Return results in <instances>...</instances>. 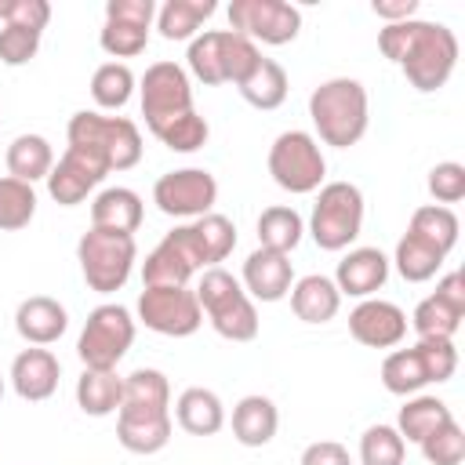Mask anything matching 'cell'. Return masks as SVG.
<instances>
[{
	"instance_id": "1",
	"label": "cell",
	"mask_w": 465,
	"mask_h": 465,
	"mask_svg": "<svg viewBox=\"0 0 465 465\" xmlns=\"http://www.w3.org/2000/svg\"><path fill=\"white\" fill-rule=\"evenodd\" d=\"M378 47L389 62L403 69L407 84L421 94L440 91L458 65V36L443 22H425V18L392 22L378 33Z\"/></svg>"
},
{
	"instance_id": "2",
	"label": "cell",
	"mask_w": 465,
	"mask_h": 465,
	"mask_svg": "<svg viewBox=\"0 0 465 465\" xmlns=\"http://www.w3.org/2000/svg\"><path fill=\"white\" fill-rule=\"evenodd\" d=\"M309 120L323 145L349 149L367 134L371 124V102L367 87L352 76H334L312 87L309 94Z\"/></svg>"
},
{
	"instance_id": "3",
	"label": "cell",
	"mask_w": 465,
	"mask_h": 465,
	"mask_svg": "<svg viewBox=\"0 0 465 465\" xmlns=\"http://www.w3.org/2000/svg\"><path fill=\"white\" fill-rule=\"evenodd\" d=\"M65 138L73 149L98 156L109 171H131L142 160V131L127 116H102L94 109H80L69 116Z\"/></svg>"
},
{
	"instance_id": "4",
	"label": "cell",
	"mask_w": 465,
	"mask_h": 465,
	"mask_svg": "<svg viewBox=\"0 0 465 465\" xmlns=\"http://www.w3.org/2000/svg\"><path fill=\"white\" fill-rule=\"evenodd\" d=\"M458 371V349L454 341H443V338H432V341H421L411 345V349H396L381 360V385L392 392V396H418L425 385H440V381H450V374Z\"/></svg>"
},
{
	"instance_id": "5",
	"label": "cell",
	"mask_w": 465,
	"mask_h": 465,
	"mask_svg": "<svg viewBox=\"0 0 465 465\" xmlns=\"http://www.w3.org/2000/svg\"><path fill=\"white\" fill-rule=\"evenodd\" d=\"M262 58L258 44H251L247 36L232 33V29H203L189 40V73L200 84H240L254 62Z\"/></svg>"
},
{
	"instance_id": "6",
	"label": "cell",
	"mask_w": 465,
	"mask_h": 465,
	"mask_svg": "<svg viewBox=\"0 0 465 465\" xmlns=\"http://www.w3.org/2000/svg\"><path fill=\"white\" fill-rule=\"evenodd\" d=\"M196 302L207 312L211 327L225 341H254L258 338V309L247 298V291L240 287V280L232 272H225L222 265L203 269L200 287H196Z\"/></svg>"
},
{
	"instance_id": "7",
	"label": "cell",
	"mask_w": 465,
	"mask_h": 465,
	"mask_svg": "<svg viewBox=\"0 0 465 465\" xmlns=\"http://www.w3.org/2000/svg\"><path fill=\"white\" fill-rule=\"evenodd\" d=\"M76 262L91 291L113 294L131 280V269L138 262V243L131 232H113V229H87L76 243Z\"/></svg>"
},
{
	"instance_id": "8",
	"label": "cell",
	"mask_w": 465,
	"mask_h": 465,
	"mask_svg": "<svg viewBox=\"0 0 465 465\" xmlns=\"http://www.w3.org/2000/svg\"><path fill=\"white\" fill-rule=\"evenodd\" d=\"M363 229V193L352 182H323L309 214V236L320 251H345Z\"/></svg>"
},
{
	"instance_id": "9",
	"label": "cell",
	"mask_w": 465,
	"mask_h": 465,
	"mask_svg": "<svg viewBox=\"0 0 465 465\" xmlns=\"http://www.w3.org/2000/svg\"><path fill=\"white\" fill-rule=\"evenodd\" d=\"M269 174L283 193H316L327 178V160L309 131H283L269 145Z\"/></svg>"
},
{
	"instance_id": "10",
	"label": "cell",
	"mask_w": 465,
	"mask_h": 465,
	"mask_svg": "<svg viewBox=\"0 0 465 465\" xmlns=\"http://www.w3.org/2000/svg\"><path fill=\"white\" fill-rule=\"evenodd\" d=\"M131 341H134L131 309H124L116 302H105V305L87 312V323L76 338V356L84 360V367L116 371V363L127 356Z\"/></svg>"
},
{
	"instance_id": "11",
	"label": "cell",
	"mask_w": 465,
	"mask_h": 465,
	"mask_svg": "<svg viewBox=\"0 0 465 465\" xmlns=\"http://www.w3.org/2000/svg\"><path fill=\"white\" fill-rule=\"evenodd\" d=\"M142 94V116L153 134H160L171 120L185 116L193 109V87L189 73L178 62H153L138 84Z\"/></svg>"
},
{
	"instance_id": "12",
	"label": "cell",
	"mask_w": 465,
	"mask_h": 465,
	"mask_svg": "<svg viewBox=\"0 0 465 465\" xmlns=\"http://www.w3.org/2000/svg\"><path fill=\"white\" fill-rule=\"evenodd\" d=\"M229 29L247 36L251 44H291L302 29V11L287 0H232L229 4Z\"/></svg>"
},
{
	"instance_id": "13",
	"label": "cell",
	"mask_w": 465,
	"mask_h": 465,
	"mask_svg": "<svg viewBox=\"0 0 465 465\" xmlns=\"http://www.w3.org/2000/svg\"><path fill=\"white\" fill-rule=\"evenodd\" d=\"M138 320L167 338H189L203 323L196 291L189 287H145L138 294Z\"/></svg>"
},
{
	"instance_id": "14",
	"label": "cell",
	"mask_w": 465,
	"mask_h": 465,
	"mask_svg": "<svg viewBox=\"0 0 465 465\" xmlns=\"http://www.w3.org/2000/svg\"><path fill=\"white\" fill-rule=\"evenodd\" d=\"M214 200H218V182L203 167L167 171L153 185V203L167 218H203V214H211Z\"/></svg>"
},
{
	"instance_id": "15",
	"label": "cell",
	"mask_w": 465,
	"mask_h": 465,
	"mask_svg": "<svg viewBox=\"0 0 465 465\" xmlns=\"http://www.w3.org/2000/svg\"><path fill=\"white\" fill-rule=\"evenodd\" d=\"M105 174H109V167H105L98 156H91V153L69 145V149L62 153V160L51 167V174H47V193H51L54 203L76 207V203L87 200V193H91Z\"/></svg>"
},
{
	"instance_id": "16",
	"label": "cell",
	"mask_w": 465,
	"mask_h": 465,
	"mask_svg": "<svg viewBox=\"0 0 465 465\" xmlns=\"http://www.w3.org/2000/svg\"><path fill=\"white\" fill-rule=\"evenodd\" d=\"M349 334L367 349H392L407 338V312L385 298H363L349 312Z\"/></svg>"
},
{
	"instance_id": "17",
	"label": "cell",
	"mask_w": 465,
	"mask_h": 465,
	"mask_svg": "<svg viewBox=\"0 0 465 465\" xmlns=\"http://www.w3.org/2000/svg\"><path fill=\"white\" fill-rule=\"evenodd\" d=\"M240 287L247 291V298H258V302H280L291 294L294 287V265L287 254H276V251H251L247 262H243V276H240Z\"/></svg>"
},
{
	"instance_id": "18",
	"label": "cell",
	"mask_w": 465,
	"mask_h": 465,
	"mask_svg": "<svg viewBox=\"0 0 465 465\" xmlns=\"http://www.w3.org/2000/svg\"><path fill=\"white\" fill-rule=\"evenodd\" d=\"M58 378H62V363L51 349H22L11 363V389L25 400V403H44L54 396L58 389Z\"/></svg>"
},
{
	"instance_id": "19",
	"label": "cell",
	"mask_w": 465,
	"mask_h": 465,
	"mask_svg": "<svg viewBox=\"0 0 465 465\" xmlns=\"http://www.w3.org/2000/svg\"><path fill=\"white\" fill-rule=\"evenodd\" d=\"M389 280V258L378 251V247H352L338 269H334V287L338 294H349V298H371L374 291H381Z\"/></svg>"
},
{
	"instance_id": "20",
	"label": "cell",
	"mask_w": 465,
	"mask_h": 465,
	"mask_svg": "<svg viewBox=\"0 0 465 465\" xmlns=\"http://www.w3.org/2000/svg\"><path fill=\"white\" fill-rule=\"evenodd\" d=\"M69 327V312L58 298L51 294H33L25 302H18L15 309V331L22 334V341L29 345H54Z\"/></svg>"
},
{
	"instance_id": "21",
	"label": "cell",
	"mask_w": 465,
	"mask_h": 465,
	"mask_svg": "<svg viewBox=\"0 0 465 465\" xmlns=\"http://www.w3.org/2000/svg\"><path fill=\"white\" fill-rule=\"evenodd\" d=\"M171 411H116V440L131 454H156L171 443Z\"/></svg>"
},
{
	"instance_id": "22",
	"label": "cell",
	"mask_w": 465,
	"mask_h": 465,
	"mask_svg": "<svg viewBox=\"0 0 465 465\" xmlns=\"http://www.w3.org/2000/svg\"><path fill=\"white\" fill-rule=\"evenodd\" d=\"M145 218L142 196L127 185H109L91 200V225L94 229H113V232H138Z\"/></svg>"
},
{
	"instance_id": "23",
	"label": "cell",
	"mask_w": 465,
	"mask_h": 465,
	"mask_svg": "<svg viewBox=\"0 0 465 465\" xmlns=\"http://www.w3.org/2000/svg\"><path fill=\"white\" fill-rule=\"evenodd\" d=\"M185 232H189V247H193L200 269H214L236 247V225H232V218L214 214V211L203 214V218H196V222H189Z\"/></svg>"
},
{
	"instance_id": "24",
	"label": "cell",
	"mask_w": 465,
	"mask_h": 465,
	"mask_svg": "<svg viewBox=\"0 0 465 465\" xmlns=\"http://www.w3.org/2000/svg\"><path fill=\"white\" fill-rule=\"evenodd\" d=\"M291 309H294V316L302 323H327V320L338 316L341 294H338V287H334L331 276L309 272V276L294 280V287H291Z\"/></svg>"
},
{
	"instance_id": "25",
	"label": "cell",
	"mask_w": 465,
	"mask_h": 465,
	"mask_svg": "<svg viewBox=\"0 0 465 465\" xmlns=\"http://www.w3.org/2000/svg\"><path fill=\"white\" fill-rule=\"evenodd\" d=\"M276 429H280V411H276V403L269 396L251 392L232 407V436H236V443L265 447V443H272Z\"/></svg>"
},
{
	"instance_id": "26",
	"label": "cell",
	"mask_w": 465,
	"mask_h": 465,
	"mask_svg": "<svg viewBox=\"0 0 465 465\" xmlns=\"http://www.w3.org/2000/svg\"><path fill=\"white\" fill-rule=\"evenodd\" d=\"M174 418H178V425H182L189 436H214V432H222V425H225V407H222L218 392H211V389H203V385H193V389H185V392L178 396Z\"/></svg>"
},
{
	"instance_id": "27",
	"label": "cell",
	"mask_w": 465,
	"mask_h": 465,
	"mask_svg": "<svg viewBox=\"0 0 465 465\" xmlns=\"http://www.w3.org/2000/svg\"><path fill=\"white\" fill-rule=\"evenodd\" d=\"M124 400V378L116 371H94L84 367V374L76 378V407L91 418H105L116 414Z\"/></svg>"
},
{
	"instance_id": "28",
	"label": "cell",
	"mask_w": 465,
	"mask_h": 465,
	"mask_svg": "<svg viewBox=\"0 0 465 465\" xmlns=\"http://www.w3.org/2000/svg\"><path fill=\"white\" fill-rule=\"evenodd\" d=\"M236 87H240V94H243V102H247V105H254V109L269 113V109H280V105H283V98H287V87H291V84H287L283 65L262 54V58L254 62V69H251Z\"/></svg>"
},
{
	"instance_id": "29",
	"label": "cell",
	"mask_w": 465,
	"mask_h": 465,
	"mask_svg": "<svg viewBox=\"0 0 465 465\" xmlns=\"http://www.w3.org/2000/svg\"><path fill=\"white\" fill-rule=\"evenodd\" d=\"M7 174L18 178V182H47L51 167H54V149L44 134H18L11 145H7Z\"/></svg>"
},
{
	"instance_id": "30",
	"label": "cell",
	"mask_w": 465,
	"mask_h": 465,
	"mask_svg": "<svg viewBox=\"0 0 465 465\" xmlns=\"http://www.w3.org/2000/svg\"><path fill=\"white\" fill-rule=\"evenodd\" d=\"M214 11V0H167L163 7H156V29L163 40H193Z\"/></svg>"
},
{
	"instance_id": "31",
	"label": "cell",
	"mask_w": 465,
	"mask_h": 465,
	"mask_svg": "<svg viewBox=\"0 0 465 465\" xmlns=\"http://www.w3.org/2000/svg\"><path fill=\"white\" fill-rule=\"evenodd\" d=\"M305 236V222L294 207H265L258 214V247L265 251H276V254H291Z\"/></svg>"
},
{
	"instance_id": "32",
	"label": "cell",
	"mask_w": 465,
	"mask_h": 465,
	"mask_svg": "<svg viewBox=\"0 0 465 465\" xmlns=\"http://www.w3.org/2000/svg\"><path fill=\"white\" fill-rule=\"evenodd\" d=\"M450 407L440 400V396H411L403 407H400V418H396V432L403 436V443H421L429 432H436L443 421H450Z\"/></svg>"
},
{
	"instance_id": "33",
	"label": "cell",
	"mask_w": 465,
	"mask_h": 465,
	"mask_svg": "<svg viewBox=\"0 0 465 465\" xmlns=\"http://www.w3.org/2000/svg\"><path fill=\"white\" fill-rule=\"evenodd\" d=\"M196 269L189 265V258L163 236L142 262V283L145 287H189V276Z\"/></svg>"
},
{
	"instance_id": "34",
	"label": "cell",
	"mask_w": 465,
	"mask_h": 465,
	"mask_svg": "<svg viewBox=\"0 0 465 465\" xmlns=\"http://www.w3.org/2000/svg\"><path fill=\"white\" fill-rule=\"evenodd\" d=\"M443 251H436L432 243H425L421 236H414V232H403L400 236V243H396V254H392V262H396V272L407 280V283H425V280H432L440 269H443Z\"/></svg>"
},
{
	"instance_id": "35",
	"label": "cell",
	"mask_w": 465,
	"mask_h": 465,
	"mask_svg": "<svg viewBox=\"0 0 465 465\" xmlns=\"http://www.w3.org/2000/svg\"><path fill=\"white\" fill-rule=\"evenodd\" d=\"M127 411H167L171 407V385L167 374L156 367H138L124 378V400Z\"/></svg>"
},
{
	"instance_id": "36",
	"label": "cell",
	"mask_w": 465,
	"mask_h": 465,
	"mask_svg": "<svg viewBox=\"0 0 465 465\" xmlns=\"http://www.w3.org/2000/svg\"><path fill=\"white\" fill-rule=\"evenodd\" d=\"M458 214L450 211V207H440V203H425V207H418L414 214H411V225H407V232H414V236H421L425 243H432L436 251H443V254H450L454 251V243H458Z\"/></svg>"
},
{
	"instance_id": "37",
	"label": "cell",
	"mask_w": 465,
	"mask_h": 465,
	"mask_svg": "<svg viewBox=\"0 0 465 465\" xmlns=\"http://www.w3.org/2000/svg\"><path fill=\"white\" fill-rule=\"evenodd\" d=\"M134 73H131V65H124V62H105V65H98L94 69V76H91V98H94V105L98 109H124L127 102H131V94H134Z\"/></svg>"
},
{
	"instance_id": "38",
	"label": "cell",
	"mask_w": 465,
	"mask_h": 465,
	"mask_svg": "<svg viewBox=\"0 0 465 465\" xmlns=\"http://www.w3.org/2000/svg\"><path fill=\"white\" fill-rule=\"evenodd\" d=\"M33 214H36V189L11 174L0 178V229L18 232L33 222Z\"/></svg>"
},
{
	"instance_id": "39",
	"label": "cell",
	"mask_w": 465,
	"mask_h": 465,
	"mask_svg": "<svg viewBox=\"0 0 465 465\" xmlns=\"http://www.w3.org/2000/svg\"><path fill=\"white\" fill-rule=\"evenodd\" d=\"M407 443L396 425H371L360 436V465H403Z\"/></svg>"
},
{
	"instance_id": "40",
	"label": "cell",
	"mask_w": 465,
	"mask_h": 465,
	"mask_svg": "<svg viewBox=\"0 0 465 465\" xmlns=\"http://www.w3.org/2000/svg\"><path fill=\"white\" fill-rule=\"evenodd\" d=\"M411 327H414V334H418L421 341H432V338L454 341V334H458V327H461V316L450 312L440 298L429 294V298L418 302V309H414V316H411Z\"/></svg>"
},
{
	"instance_id": "41",
	"label": "cell",
	"mask_w": 465,
	"mask_h": 465,
	"mask_svg": "<svg viewBox=\"0 0 465 465\" xmlns=\"http://www.w3.org/2000/svg\"><path fill=\"white\" fill-rule=\"evenodd\" d=\"M418 447H421L429 465H461L465 461V432H461V425L454 418L443 421L436 432H429Z\"/></svg>"
},
{
	"instance_id": "42",
	"label": "cell",
	"mask_w": 465,
	"mask_h": 465,
	"mask_svg": "<svg viewBox=\"0 0 465 465\" xmlns=\"http://www.w3.org/2000/svg\"><path fill=\"white\" fill-rule=\"evenodd\" d=\"M207 134H211V127H207V120L196 113V109H189L185 116H178V120H171L156 138L171 149V153H196V149H203V142H207Z\"/></svg>"
},
{
	"instance_id": "43",
	"label": "cell",
	"mask_w": 465,
	"mask_h": 465,
	"mask_svg": "<svg viewBox=\"0 0 465 465\" xmlns=\"http://www.w3.org/2000/svg\"><path fill=\"white\" fill-rule=\"evenodd\" d=\"M98 44L113 58H134V54L145 51L149 29H138V25H127V22H105L102 33H98Z\"/></svg>"
},
{
	"instance_id": "44",
	"label": "cell",
	"mask_w": 465,
	"mask_h": 465,
	"mask_svg": "<svg viewBox=\"0 0 465 465\" xmlns=\"http://www.w3.org/2000/svg\"><path fill=\"white\" fill-rule=\"evenodd\" d=\"M429 193H432V200H436L440 207L465 200V167L454 163V160L436 163V167L429 171Z\"/></svg>"
},
{
	"instance_id": "45",
	"label": "cell",
	"mask_w": 465,
	"mask_h": 465,
	"mask_svg": "<svg viewBox=\"0 0 465 465\" xmlns=\"http://www.w3.org/2000/svg\"><path fill=\"white\" fill-rule=\"evenodd\" d=\"M0 22L44 33V25L51 22V4L47 0H0Z\"/></svg>"
},
{
	"instance_id": "46",
	"label": "cell",
	"mask_w": 465,
	"mask_h": 465,
	"mask_svg": "<svg viewBox=\"0 0 465 465\" xmlns=\"http://www.w3.org/2000/svg\"><path fill=\"white\" fill-rule=\"evenodd\" d=\"M36 51H40V33L18 29V25L0 29V62L4 65H25L36 58Z\"/></svg>"
},
{
	"instance_id": "47",
	"label": "cell",
	"mask_w": 465,
	"mask_h": 465,
	"mask_svg": "<svg viewBox=\"0 0 465 465\" xmlns=\"http://www.w3.org/2000/svg\"><path fill=\"white\" fill-rule=\"evenodd\" d=\"M156 18V4L153 0H109L105 4V22H127L138 29H149Z\"/></svg>"
},
{
	"instance_id": "48",
	"label": "cell",
	"mask_w": 465,
	"mask_h": 465,
	"mask_svg": "<svg viewBox=\"0 0 465 465\" xmlns=\"http://www.w3.org/2000/svg\"><path fill=\"white\" fill-rule=\"evenodd\" d=\"M302 465H352L349 447L338 440H316L302 450Z\"/></svg>"
},
{
	"instance_id": "49",
	"label": "cell",
	"mask_w": 465,
	"mask_h": 465,
	"mask_svg": "<svg viewBox=\"0 0 465 465\" xmlns=\"http://www.w3.org/2000/svg\"><path fill=\"white\" fill-rule=\"evenodd\" d=\"M432 298H440L450 312H458V316H465V272H447L440 283H436V291H432Z\"/></svg>"
},
{
	"instance_id": "50",
	"label": "cell",
	"mask_w": 465,
	"mask_h": 465,
	"mask_svg": "<svg viewBox=\"0 0 465 465\" xmlns=\"http://www.w3.org/2000/svg\"><path fill=\"white\" fill-rule=\"evenodd\" d=\"M371 11H374L378 18H385V25H392V22L414 18V15H418V0H374Z\"/></svg>"
},
{
	"instance_id": "51",
	"label": "cell",
	"mask_w": 465,
	"mask_h": 465,
	"mask_svg": "<svg viewBox=\"0 0 465 465\" xmlns=\"http://www.w3.org/2000/svg\"><path fill=\"white\" fill-rule=\"evenodd\" d=\"M0 400H4V378H0Z\"/></svg>"
}]
</instances>
